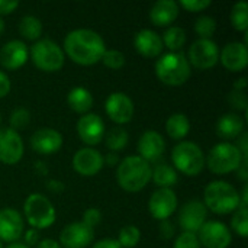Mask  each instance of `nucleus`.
Instances as JSON below:
<instances>
[{
	"mask_svg": "<svg viewBox=\"0 0 248 248\" xmlns=\"http://www.w3.org/2000/svg\"><path fill=\"white\" fill-rule=\"evenodd\" d=\"M36 248H61V246L58 244V241L51 240V238H45L42 241H39L36 244Z\"/></svg>",
	"mask_w": 248,
	"mask_h": 248,
	"instance_id": "603ef678",
	"label": "nucleus"
},
{
	"mask_svg": "<svg viewBox=\"0 0 248 248\" xmlns=\"http://www.w3.org/2000/svg\"><path fill=\"white\" fill-rule=\"evenodd\" d=\"M238 138H240V140H238L237 148L241 151V154H243L244 157H248V134L247 132H243Z\"/></svg>",
	"mask_w": 248,
	"mask_h": 248,
	"instance_id": "09e8293b",
	"label": "nucleus"
},
{
	"mask_svg": "<svg viewBox=\"0 0 248 248\" xmlns=\"http://www.w3.org/2000/svg\"><path fill=\"white\" fill-rule=\"evenodd\" d=\"M153 167L140 155H128L119 161L116 169V182L128 193L142 190L151 182Z\"/></svg>",
	"mask_w": 248,
	"mask_h": 248,
	"instance_id": "f03ea898",
	"label": "nucleus"
},
{
	"mask_svg": "<svg viewBox=\"0 0 248 248\" xmlns=\"http://www.w3.org/2000/svg\"><path fill=\"white\" fill-rule=\"evenodd\" d=\"M81 222L94 230V227L102 222V212L97 208H89L83 212Z\"/></svg>",
	"mask_w": 248,
	"mask_h": 248,
	"instance_id": "ea45409f",
	"label": "nucleus"
},
{
	"mask_svg": "<svg viewBox=\"0 0 248 248\" xmlns=\"http://www.w3.org/2000/svg\"><path fill=\"white\" fill-rule=\"evenodd\" d=\"M244 121L238 113H225L217 122V134L222 140H235L244 132Z\"/></svg>",
	"mask_w": 248,
	"mask_h": 248,
	"instance_id": "393cba45",
	"label": "nucleus"
},
{
	"mask_svg": "<svg viewBox=\"0 0 248 248\" xmlns=\"http://www.w3.org/2000/svg\"><path fill=\"white\" fill-rule=\"evenodd\" d=\"M25 232L22 215L13 208L0 209V243H16Z\"/></svg>",
	"mask_w": 248,
	"mask_h": 248,
	"instance_id": "f3484780",
	"label": "nucleus"
},
{
	"mask_svg": "<svg viewBox=\"0 0 248 248\" xmlns=\"http://www.w3.org/2000/svg\"><path fill=\"white\" fill-rule=\"evenodd\" d=\"M119 246L122 248H134L141 241V231L135 225H126L119 230L118 240Z\"/></svg>",
	"mask_w": 248,
	"mask_h": 248,
	"instance_id": "473e14b6",
	"label": "nucleus"
},
{
	"mask_svg": "<svg viewBox=\"0 0 248 248\" xmlns=\"http://www.w3.org/2000/svg\"><path fill=\"white\" fill-rule=\"evenodd\" d=\"M67 103L73 112L80 113V115H86L93 108V96L86 87L77 86L68 92Z\"/></svg>",
	"mask_w": 248,
	"mask_h": 248,
	"instance_id": "a878e982",
	"label": "nucleus"
},
{
	"mask_svg": "<svg viewBox=\"0 0 248 248\" xmlns=\"http://www.w3.org/2000/svg\"><path fill=\"white\" fill-rule=\"evenodd\" d=\"M240 201H241V206H248V187L247 186H244V189H243V195L240 196Z\"/></svg>",
	"mask_w": 248,
	"mask_h": 248,
	"instance_id": "6e6d98bb",
	"label": "nucleus"
},
{
	"mask_svg": "<svg viewBox=\"0 0 248 248\" xmlns=\"http://www.w3.org/2000/svg\"><path fill=\"white\" fill-rule=\"evenodd\" d=\"M19 7V1H12V0H0V16L3 15H10L13 10Z\"/></svg>",
	"mask_w": 248,
	"mask_h": 248,
	"instance_id": "a18cd8bd",
	"label": "nucleus"
},
{
	"mask_svg": "<svg viewBox=\"0 0 248 248\" xmlns=\"http://www.w3.org/2000/svg\"><path fill=\"white\" fill-rule=\"evenodd\" d=\"M105 110L109 119L121 126L132 121L135 108L132 99L128 94L122 92H115L108 96L105 102Z\"/></svg>",
	"mask_w": 248,
	"mask_h": 248,
	"instance_id": "9b49d317",
	"label": "nucleus"
},
{
	"mask_svg": "<svg viewBox=\"0 0 248 248\" xmlns=\"http://www.w3.org/2000/svg\"><path fill=\"white\" fill-rule=\"evenodd\" d=\"M106 51L103 38L92 29H74L64 38V52L78 65H94Z\"/></svg>",
	"mask_w": 248,
	"mask_h": 248,
	"instance_id": "f257e3e1",
	"label": "nucleus"
},
{
	"mask_svg": "<svg viewBox=\"0 0 248 248\" xmlns=\"http://www.w3.org/2000/svg\"><path fill=\"white\" fill-rule=\"evenodd\" d=\"M232 28L238 32H247L248 29V4L247 1H237L231 10Z\"/></svg>",
	"mask_w": 248,
	"mask_h": 248,
	"instance_id": "2f4dec72",
	"label": "nucleus"
},
{
	"mask_svg": "<svg viewBox=\"0 0 248 248\" xmlns=\"http://www.w3.org/2000/svg\"><path fill=\"white\" fill-rule=\"evenodd\" d=\"M248 157H244L243 158V163H241V166L238 167V170H237V176H238V179L241 180V182H247L248 180Z\"/></svg>",
	"mask_w": 248,
	"mask_h": 248,
	"instance_id": "8fccbe9b",
	"label": "nucleus"
},
{
	"mask_svg": "<svg viewBox=\"0 0 248 248\" xmlns=\"http://www.w3.org/2000/svg\"><path fill=\"white\" fill-rule=\"evenodd\" d=\"M232 89H235V90H246L247 89V78L246 77H241L240 80H237L234 83V87Z\"/></svg>",
	"mask_w": 248,
	"mask_h": 248,
	"instance_id": "5fc2aeb1",
	"label": "nucleus"
},
{
	"mask_svg": "<svg viewBox=\"0 0 248 248\" xmlns=\"http://www.w3.org/2000/svg\"><path fill=\"white\" fill-rule=\"evenodd\" d=\"M179 16V4L174 0H158L150 10V20L153 25L164 28L170 26Z\"/></svg>",
	"mask_w": 248,
	"mask_h": 248,
	"instance_id": "b1692460",
	"label": "nucleus"
},
{
	"mask_svg": "<svg viewBox=\"0 0 248 248\" xmlns=\"http://www.w3.org/2000/svg\"><path fill=\"white\" fill-rule=\"evenodd\" d=\"M119 155L116 154V153H108L105 157H103V164H106V166H109V167H115V166H118L119 164Z\"/></svg>",
	"mask_w": 248,
	"mask_h": 248,
	"instance_id": "3c124183",
	"label": "nucleus"
},
{
	"mask_svg": "<svg viewBox=\"0 0 248 248\" xmlns=\"http://www.w3.org/2000/svg\"><path fill=\"white\" fill-rule=\"evenodd\" d=\"M206 218H208V209L205 208L203 202L190 201L185 203L179 211L177 221L183 232L196 234L201 230V227L206 222Z\"/></svg>",
	"mask_w": 248,
	"mask_h": 248,
	"instance_id": "4468645a",
	"label": "nucleus"
},
{
	"mask_svg": "<svg viewBox=\"0 0 248 248\" xmlns=\"http://www.w3.org/2000/svg\"><path fill=\"white\" fill-rule=\"evenodd\" d=\"M221 64L231 73H240L246 70L248 64V49L246 42H230L219 51Z\"/></svg>",
	"mask_w": 248,
	"mask_h": 248,
	"instance_id": "aec40b11",
	"label": "nucleus"
},
{
	"mask_svg": "<svg viewBox=\"0 0 248 248\" xmlns=\"http://www.w3.org/2000/svg\"><path fill=\"white\" fill-rule=\"evenodd\" d=\"M243 158L244 155L237 148V145L231 142H219L209 150V154L205 158V164L214 174L224 176L237 171L243 163Z\"/></svg>",
	"mask_w": 248,
	"mask_h": 248,
	"instance_id": "423d86ee",
	"label": "nucleus"
},
{
	"mask_svg": "<svg viewBox=\"0 0 248 248\" xmlns=\"http://www.w3.org/2000/svg\"><path fill=\"white\" fill-rule=\"evenodd\" d=\"M217 31V20L212 16H199L195 22V32L199 35V39H211Z\"/></svg>",
	"mask_w": 248,
	"mask_h": 248,
	"instance_id": "72a5a7b5",
	"label": "nucleus"
},
{
	"mask_svg": "<svg viewBox=\"0 0 248 248\" xmlns=\"http://www.w3.org/2000/svg\"><path fill=\"white\" fill-rule=\"evenodd\" d=\"M154 70L158 80L171 87L183 86L192 76L190 64L183 51L163 54L157 60Z\"/></svg>",
	"mask_w": 248,
	"mask_h": 248,
	"instance_id": "20e7f679",
	"label": "nucleus"
},
{
	"mask_svg": "<svg viewBox=\"0 0 248 248\" xmlns=\"http://www.w3.org/2000/svg\"><path fill=\"white\" fill-rule=\"evenodd\" d=\"M94 240V230L83 222H71L60 232L58 244L64 248H87Z\"/></svg>",
	"mask_w": 248,
	"mask_h": 248,
	"instance_id": "2eb2a0df",
	"label": "nucleus"
},
{
	"mask_svg": "<svg viewBox=\"0 0 248 248\" xmlns=\"http://www.w3.org/2000/svg\"><path fill=\"white\" fill-rule=\"evenodd\" d=\"M177 4L182 6L183 9H186L187 12L198 13V12H202V10L208 9L212 4V1L211 0H182Z\"/></svg>",
	"mask_w": 248,
	"mask_h": 248,
	"instance_id": "a19ab883",
	"label": "nucleus"
},
{
	"mask_svg": "<svg viewBox=\"0 0 248 248\" xmlns=\"http://www.w3.org/2000/svg\"><path fill=\"white\" fill-rule=\"evenodd\" d=\"M33 167H35V170H36L41 176H46V174H48V167L45 166V163H42V161H36Z\"/></svg>",
	"mask_w": 248,
	"mask_h": 248,
	"instance_id": "864d4df0",
	"label": "nucleus"
},
{
	"mask_svg": "<svg viewBox=\"0 0 248 248\" xmlns=\"http://www.w3.org/2000/svg\"><path fill=\"white\" fill-rule=\"evenodd\" d=\"M177 195L173 189H157L150 198L148 211L157 221L169 219L177 209Z\"/></svg>",
	"mask_w": 248,
	"mask_h": 248,
	"instance_id": "ddd939ff",
	"label": "nucleus"
},
{
	"mask_svg": "<svg viewBox=\"0 0 248 248\" xmlns=\"http://www.w3.org/2000/svg\"><path fill=\"white\" fill-rule=\"evenodd\" d=\"M31 60L36 68L44 73H55L62 68L65 57L62 48L52 39H38L31 46Z\"/></svg>",
	"mask_w": 248,
	"mask_h": 248,
	"instance_id": "6e6552de",
	"label": "nucleus"
},
{
	"mask_svg": "<svg viewBox=\"0 0 248 248\" xmlns=\"http://www.w3.org/2000/svg\"><path fill=\"white\" fill-rule=\"evenodd\" d=\"M77 134L80 140L92 148L102 142L105 137V124L99 115L86 113L77 122Z\"/></svg>",
	"mask_w": 248,
	"mask_h": 248,
	"instance_id": "a211bd4d",
	"label": "nucleus"
},
{
	"mask_svg": "<svg viewBox=\"0 0 248 248\" xmlns=\"http://www.w3.org/2000/svg\"><path fill=\"white\" fill-rule=\"evenodd\" d=\"M10 89H12V84H10L9 76L0 70V99L6 97L10 93Z\"/></svg>",
	"mask_w": 248,
	"mask_h": 248,
	"instance_id": "37998d69",
	"label": "nucleus"
},
{
	"mask_svg": "<svg viewBox=\"0 0 248 248\" xmlns=\"http://www.w3.org/2000/svg\"><path fill=\"white\" fill-rule=\"evenodd\" d=\"M103 166V155L94 148L84 147L73 155V169L83 177L96 176Z\"/></svg>",
	"mask_w": 248,
	"mask_h": 248,
	"instance_id": "dca6fc26",
	"label": "nucleus"
},
{
	"mask_svg": "<svg viewBox=\"0 0 248 248\" xmlns=\"http://www.w3.org/2000/svg\"><path fill=\"white\" fill-rule=\"evenodd\" d=\"M158 231H160V237L163 240H170L176 234V225L170 219H164V221H160Z\"/></svg>",
	"mask_w": 248,
	"mask_h": 248,
	"instance_id": "79ce46f5",
	"label": "nucleus"
},
{
	"mask_svg": "<svg viewBox=\"0 0 248 248\" xmlns=\"http://www.w3.org/2000/svg\"><path fill=\"white\" fill-rule=\"evenodd\" d=\"M6 248H29V247H26L23 243H17V241H16V243H12V244H9V246H7Z\"/></svg>",
	"mask_w": 248,
	"mask_h": 248,
	"instance_id": "4d7b16f0",
	"label": "nucleus"
},
{
	"mask_svg": "<svg viewBox=\"0 0 248 248\" xmlns=\"http://www.w3.org/2000/svg\"><path fill=\"white\" fill-rule=\"evenodd\" d=\"M0 124H1V115H0Z\"/></svg>",
	"mask_w": 248,
	"mask_h": 248,
	"instance_id": "bf43d9fd",
	"label": "nucleus"
},
{
	"mask_svg": "<svg viewBox=\"0 0 248 248\" xmlns=\"http://www.w3.org/2000/svg\"><path fill=\"white\" fill-rule=\"evenodd\" d=\"M230 106L235 110H240V112H247V105H248V99H247V93L246 90H235L232 89L227 97Z\"/></svg>",
	"mask_w": 248,
	"mask_h": 248,
	"instance_id": "4c0bfd02",
	"label": "nucleus"
},
{
	"mask_svg": "<svg viewBox=\"0 0 248 248\" xmlns=\"http://www.w3.org/2000/svg\"><path fill=\"white\" fill-rule=\"evenodd\" d=\"M23 240H25V246L26 247H33V246H36L38 243H39V232L36 231V230H28V231H25L23 232Z\"/></svg>",
	"mask_w": 248,
	"mask_h": 248,
	"instance_id": "c03bdc74",
	"label": "nucleus"
},
{
	"mask_svg": "<svg viewBox=\"0 0 248 248\" xmlns=\"http://www.w3.org/2000/svg\"><path fill=\"white\" fill-rule=\"evenodd\" d=\"M187 61L198 70L214 68L219 61L218 44L212 39H198L195 41L187 52Z\"/></svg>",
	"mask_w": 248,
	"mask_h": 248,
	"instance_id": "1a4fd4ad",
	"label": "nucleus"
},
{
	"mask_svg": "<svg viewBox=\"0 0 248 248\" xmlns=\"http://www.w3.org/2000/svg\"><path fill=\"white\" fill-rule=\"evenodd\" d=\"M62 135L52 128H39L31 137V148L41 155H51L61 150Z\"/></svg>",
	"mask_w": 248,
	"mask_h": 248,
	"instance_id": "6ab92c4d",
	"label": "nucleus"
},
{
	"mask_svg": "<svg viewBox=\"0 0 248 248\" xmlns=\"http://www.w3.org/2000/svg\"><path fill=\"white\" fill-rule=\"evenodd\" d=\"M201 243L198 240V235L196 234H192V232H182L176 240H174V244L173 248H201Z\"/></svg>",
	"mask_w": 248,
	"mask_h": 248,
	"instance_id": "58836bf2",
	"label": "nucleus"
},
{
	"mask_svg": "<svg viewBox=\"0 0 248 248\" xmlns=\"http://www.w3.org/2000/svg\"><path fill=\"white\" fill-rule=\"evenodd\" d=\"M166 132L174 141H182L190 132V121L185 113H173L166 121Z\"/></svg>",
	"mask_w": 248,
	"mask_h": 248,
	"instance_id": "bb28decb",
	"label": "nucleus"
},
{
	"mask_svg": "<svg viewBox=\"0 0 248 248\" xmlns=\"http://www.w3.org/2000/svg\"><path fill=\"white\" fill-rule=\"evenodd\" d=\"M28 55H29V51L23 41H19V39L9 41L0 49V65L4 70L16 71L26 64Z\"/></svg>",
	"mask_w": 248,
	"mask_h": 248,
	"instance_id": "412c9836",
	"label": "nucleus"
},
{
	"mask_svg": "<svg viewBox=\"0 0 248 248\" xmlns=\"http://www.w3.org/2000/svg\"><path fill=\"white\" fill-rule=\"evenodd\" d=\"M25 145L19 132L10 128L0 129V163L13 166L23 157Z\"/></svg>",
	"mask_w": 248,
	"mask_h": 248,
	"instance_id": "f8f14e48",
	"label": "nucleus"
},
{
	"mask_svg": "<svg viewBox=\"0 0 248 248\" xmlns=\"http://www.w3.org/2000/svg\"><path fill=\"white\" fill-rule=\"evenodd\" d=\"M102 62L110 70H121L125 65V55L118 49H106L102 57Z\"/></svg>",
	"mask_w": 248,
	"mask_h": 248,
	"instance_id": "e433bc0d",
	"label": "nucleus"
},
{
	"mask_svg": "<svg viewBox=\"0 0 248 248\" xmlns=\"http://www.w3.org/2000/svg\"><path fill=\"white\" fill-rule=\"evenodd\" d=\"M103 140H105L106 148H108L110 153H116V154H118V151H122V150L128 145L129 135H128V132H126L124 128L115 126V128H112L108 134H105Z\"/></svg>",
	"mask_w": 248,
	"mask_h": 248,
	"instance_id": "7c9ffc66",
	"label": "nucleus"
},
{
	"mask_svg": "<svg viewBox=\"0 0 248 248\" xmlns=\"http://www.w3.org/2000/svg\"><path fill=\"white\" fill-rule=\"evenodd\" d=\"M231 228L234 230V232L237 235H240L241 238H247L248 237V212L246 206H240L235 212L234 217L231 219Z\"/></svg>",
	"mask_w": 248,
	"mask_h": 248,
	"instance_id": "f704fd0d",
	"label": "nucleus"
},
{
	"mask_svg": "<svg viewBox=\"0 0 248 248\" xmlns=\"http://www.w3.org/2000/svg\"><path fill=\"white\" fill-rule=\"evenodd\" d=\"M19 33L23 39L36 42L42 35V22L32 15H26L19 22Z\"/></svg>",
	"mask_w": 248,
	"mask_h": 248,
	"instance_id": "c756f323",
	"label": "nucleus"
},
{
	"mask_svg": "<svg viewBox=\"0 0 248 248\" xmlns=\"http://www.w3.org/2000/svg\"><path fill=\"white\" fill-rule=\"evenodd\" d=\"M203 205L217 215L234 214L240 206V193L228 182L215 180L208 183L203 190Z\"/></svg>",
	"mask_w": 248,
	"mask_h": 248,
	"instance_id": "7ed1b4c3",
	"label": "nucleus"
},
{
	"mask_svg": "<svg viewBox=\"0 0 248 248\" xmlns=\"http://www.w3.org/2000/svg\"><path fill=\"white\" fill-rule=\"evenodd\" d=\"M186 39H187L186 31L183 28H180V26H170V28H167L164 31L163 36H161L163 45L167 46L170 49V52L182 51V48L186 44Z\"/></svg>",
	"mask_w": 248,
	"mask_h": 248,
	"instance_id": "c85d7f7f",
	"label": "nucleus"
},
{
	"mask_svg": "<svg viewBox=\"0 0 248 248\" xmlns=\"http://www.w3.org/2000/svg\"><path fill=\"white\" fill-rule=\"evenodd\" d=\"M134 46L137 52L145 58H155L163 52L161 36L151 29H141L134 36Z\"/></svg>",
	"mask_w": 248,
	"mask_h": 248,
	"instance_id": "5701e85b",
	"label": "nucleus"
},
{
	"mask_svg": "<svg viewBox=\"0 0 248 248\" xmlns=\"http://www.w3.org/2000/svg\"><path fill=\"white\" fill-rule=\"evenodd\" d=\"M0 248H3V246H1V243H0Z\"/></svg>",
	"mask_w": 248,
	"mask_h": 248,
	"instance_id": "052dcab7",
	"label": "nucleus"
},
{
	"mask_svg": "<svg viewBox=\"0 0 248 248\" xmlns=\"http://www.w3.org/2000/svg\"><path fill=\"white\" fill-rule=\"evenodd\" d=\"M46 189L49 192H52V193H61V192H64L65 186H64L62 182H60L57 179H51V180L46 182Z\"/></svg>",
	"mask_w": 248,
	"mask_h": 248,
	"instance_id": "49530a36",
	"label": "nucleus"
},
{
	"mask_svg": "<svg viewBox=\"0 0 248 248\" xmlns=\"http://www.w3.org/2000/svg\"><path fill=\"white\" fill-rule=\"evenodd\" d=\"M151 180L154 182L155 186H158V189H171V186L177 183L179 176L173 166L166 163H158L153 169Z\"/></svg>",
	"mask_w": 248,
	"mask_h": 248,
	"instance_id": "cd10ccee",
	"label": "nucleus"
},
{
	"mask_svg": "<svg viewBox=\"0 0 248 248\" xmlns=\"http://www.w3.org/2000/svg\"><path fill=\"white\" fill-rule=\"evenodd\" d=\"M171 161L176 171L185 176L196 177L205 169V154L202 148L192 141H180L171 151Z\"/></svg>",
	"mask_w": 248,
	"mask_h": 248,
	"instance_id": "39448f33",
	"label": "nucleus"
},
{
	"mask_svg": "<svg viewBox=\"0 0 248 248\" xmlns=\"http://www.w3.org/2000/svg\"><path fill=\"white\" fill-rule=\"evenodd\" d=\"M196 235L205 248H228L232 243L230 228L219 221H206Z\"/></svg>",
	"mask_w": 248,
	"mask_h": 248,
	"instance_id": "9d476101",
	"label": "nucleus"
},
{
	"mask_svg": "<svg viewBox=\"0 0 248 248\" xmlns=\"http://www.w3.org/2000/svg\"><path fill=\"white\" fill-rule=\"evenodd\" d=\"M23 214L28 224L36 231L49 228L57 219L54 205L41 193H32L26 198L23 203Z\"/></svg>",
	"mask_w": 248,
	"mask_h": 248,
	"instance_id": "0eeeda50",
	"label": "nucleus"
},
{
	"mask_svg": "<svg viewBox=\"0 0 248 248\" xmlns=\"http://www.w3.org/2000/svg\"><path fill=\"white\" fill-rule=\"evenodd\" d=\"M4 32V20L0 17V36H1V33Z\"/></svg>",
	"mask_w": 248,
	"mask_h": 248,
	"instance_id": "13d9d810",
	"label": "nucleus"
},
{
	"mask_svg": "<svg viewBox=\"0 0 248 248\" xmlns=\"http://www.w3.org/2000/svg\"><path fill=\"white\" fill-rule=\"evenodd\" d=\"M9 124H10V129H13L16 132L26 129L28 125L31 124V112L25 108H17V109L12 110Z\"/></svg>",
	"mask_w": 248,
	"mask_h": 248,
	"instance_id": "c9c22d12",
	"label": "nucleus"
},
{
	"mask_svg": "<svg viewBox=\"0 0 248 248\" xmlns=\"http://www.w3.org/2000/svg\"><path fill=\"white\" fill-rule=\"evenodd\" d=\"M138 155L147 163L158 161L166 151V141L157 131H147L138 140Z\"/></svg>",
	"mask_w": 248,
	"mask_h": 248,
	"instance_id": "4be33fe9",
	"label": "nucleus"
},
{
	"mask_svg": "<svg viewBox=\"0 0 248 248\" xmlns=\"http://www.w3.org/2000/svg\"><path fill=\"white\" fill-rule=\"evenodd\" d=\"M92 248H122L119 246V243L113 238H105L97 241Z\"/></svg>",
	"mask_w": 248,
	"mask_h": 248,
	"instance_id": "de8ad7c7",
	"label": "nucleus"
}]
</instances>
